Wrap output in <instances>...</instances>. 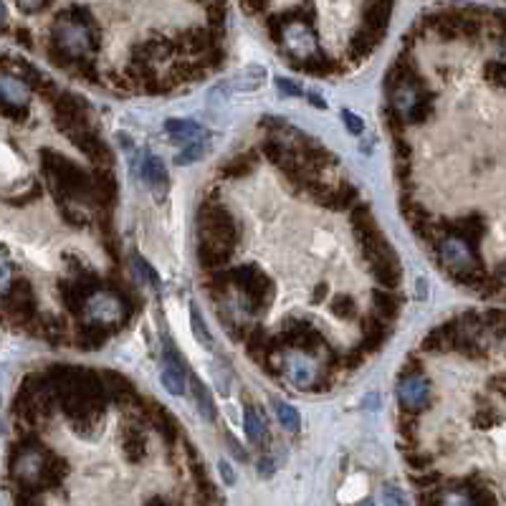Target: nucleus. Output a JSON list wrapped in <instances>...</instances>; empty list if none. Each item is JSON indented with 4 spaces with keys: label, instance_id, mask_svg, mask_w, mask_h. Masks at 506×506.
<instances>
[{
    "label": "nucleus",
    "instance_id": "7",
    "mask_svg": "<svg viewBox=\"0 0 506 506\" xmlns=\"http://www.w3.org/2000/svg\"><path fill=\"white\" fill-rule=\"evenodd\" d=\"M243 425H246V436H248L251 443H261V441H264L266 428H264V423H261V418H258L253 410H246Z\"/></svg>",
    "mask_w": 506,
    "mask_h": 506
},
{
    "label": "nucleus",
    "instance_id": "4",
    "mask_svg": "<svg viewBox=\"0 0 506 506\" xmlns=\"http://www.w3.org/2000/svg\"><path fill=\"white\" fill-rule=\"evenodd\" d=\"M160 380L170 395H185V374H182L180 365L175 360L165 362V370H162Z\"/></svg>",
    "mask_w": 506,
    "mask_h": 506
},
{
    "label": "nucleus",
    "instance_id": "3",
    "mask_svg": "<svg viewBox=\"0 0 506 506\" xmlns=\"http://www.w3.org/2000/svg\"><path fill=\"white\" fill-rule=\"evenodd\" d=\"M142 177H145L147 185H152L155 190L167 187L165 162H162L160 157H155V155H145V160H142Z\"/></svg>",
    "mask_w": 506,
    "mask_h": 506
},
{
    "label": "nucleus",
    "instance_id": "16",
    "mask_svg": "<svg viewBox=\"0 0 506 506\" xmlns=\"http://www.w3.org/2000/svg\"><path fill=\"white\" fill-rule=\"evenodd\" d=\"M46 3H49V0H18L21 10H26V13H35V10H41Z\"/></svg>",
    "mask_w": 506,
    "mask_h": 506
},
{
    "label": "nucleus",
    "instance_id": "2",
    "mask_svg": "<svg viewBox=\"0 0 506 506\" xmlns=\"http://www.w3.org/2000/svg\"><path fill=\"white\" fill-rule=\"evenodd\" d=\"M400 397L408 408H423L425 402H428V382L420 380V377H413V380L402 382Z\"/></svg>",
    "mask_w": 506,
    "mask_h": 506
},
{
    "label": "nucleus",
    "instance_id": "12",
    "mask_svg": "<svg viewBox=\"0 0 506 506\" xmlns=\"http://www.w3.org/2000/svg\"><path fill=\"white\" fill-rule=\"evenodd\" d=\"M137 271H139V276L147 278V281H150V284H152L155 289H160V276H157V274H155V271L150 269V264H145L142 258H137Z\"/></svg>",
    "mask_w": 506,
    "mask_h": 506
},
{
    "label": "nucleus",
    "instance_id": "5",
    "mask_svg": "<svg viewBox=\"0 0 506 506\" xmlns=\"http://www.w3.org/2000/svg\"><path fill=\"white\" fill-rule=\"evenodd\" d=\"M443 256L448 261V266H453V269H468L471 266V253H468V248H466L464 243H456V241L445 243Z\"/></svg>",
    "mask_w": 506,
    "mask_h": 506
},
{
    "label": "nucleus",
    "instance_id": "18",
    "mask_svg": "<svg viewBox=\"0 0 506 506\" xmlns=\"http://www.w3.org/2000/svg\"><path fill=\"white\" fill-rule=\"evenodd\" d=\"M258 468H261V471H258V473H261L264 479H266V476H271V473H274V466H271V461H264V464L258 466Z\"/></svg>",
    "mask_w": 506,
    "mask_h": 506
},
{
    "label": "nucleus",
    "instance_id": "17",
    "mask_svg": "<svg viewBox=\"0 0 506 506\" xmlns=\"http://www.w3.org/2000/svg\"><path fill=\"white\" fill-rule=\"evenodd\" d=\"M218 468H221V476H223V481H226V484H228V486H233V484H236V473H233V468H230V464H226V461H221V466H218Z\"/></svg>",
    "mask_w": 506,
    "mask_h": 506
},
{
    "label": "nucleus",
    "instance_id": "9",
    "mask_svg": "<svg viewBox=\"0 0 506 506\" xmlns=\"http://www.w3.org/2000/svg\"><path fill=\"white\" fill-rule=\"evenodd\" d=\"M276 413H278V420H281V425L289 430H299L301 428V418H299L297 408H292V405H286V402H278L276 405Z\"/></svg>",
    "mask_w": 506,
    "mask_h": 506
},
{
    "label": "nucleus",
    "instance_id": "15",
    "mask_svg": "<svg viewBox=\"0 0 506 506\" xmlns=\"http://www.w3.org/2000/svg\"><path fill=\"white\" fill-rule=\"evenodd\" d=\"M382 501H388V504H405V501H408V496L397 493L395 486H385V489H382Z\"/></svg>",
    "mask_w": 506,
    "mask_h": 506
},
{
    "label": "nucleus",
    "instance_id": "19",
    "mask_svg": "<svg viewBox=\"0 0 506 506\" xmlns=\"http://www.w3.org/2000/svg\"><path fill=\"white\" fill-rule=\"evenodd\" d=\"M8 21V10H6V6H3V0H0V26Z\"/></svg>",
    "mask_w": 506,
    "mask_h": 506
},
{
    "label": "nucleus",
    "instance_id": "8",
    "mask_svg": "<svg viewBox=\"0 0 506 506\" xmlns=\"http://www.w3.org/2000/svg\"><path fill=\"white\" fill-rule=\"evenodd\" d=\"M203 155H205V145H203L200 139H195V142H187L185 145V152H180L175 157V165H193L195 160H200Z\"/></svg>",
    "mask_w": 506,
    "mask_h": 506
},
{
    "label": "nucleus",
    "instance_id": "14",
    "mask_svg": "<svg viewBox=\"0 0 506 506\" xmlns=\"http://www.w3.org/2000/svg\"><path fill=\"white\" fill-rule=\"evenodd\" d=\"M276 86L281 94H286V97H301V94H304V91L299 89L294 81H289V79H276Z\"/></svg>",
    "mask_w": 506,
    "mask_h": 506
},
{
    "label": "nucleus",
    "instance_id": "11",
    "mask_svg": "<svg viewBox=\"0 0 506 506\" xmlns=\"http://www.w3.org/2000/svg\"><path fill=\"white\" fill-rule=\"evenodd\" d=\"M362 486H365V479H362V476H354V479H349V481H347L345 491H342L340 499H342V501H354V499H357V496H360L362 491H365Z\"/></svg>",
    "mask_w": 506,
    "mask_h": 506
},
{
    "label": "nucleus",
    "instance_id": "10",
    "mask_svg": "<svg viewBox=\"0 0 506 506\" xmlns=\"http://www.w3.org/2000/svg\"><path fill=\"white\" fill-rule=\"evenodd\" d=\"M190 319H193V334L195 340L200 342V345H213V337H210V332L205 329V324H203L200 314H198V309H190Z\"/></svg>",
    "mask_w": 506,
    "mask_h": 506
},
{
    "label": "nucleus",
    "instance_id": "20",
    "mask_svg": "<svg viewBox=\"0 0 506 506\" xmlns=\"http://www.w3.org/2000/svg\"><path fill=\"white\" fill-rule=\"evenodd\" d=\"M0 436H3V425H0Z\"/></svg>",
    "mask_w": 506,
    "mask_h": 506
},
{
    "label": "nucleus",
    "instance_id": "1",
    "mask_svg": "<svg viewBox=\"0 0 506 506\" xmlns=\"http://www.w3.org/2000/svg\"><path fill=\"white\" fill-rule=\"evenodd\" d=\"M165 132L175 139V142H195V139H205L208 132L195 122H185V119H170L165 122Z\"/></svg>",
    "mask_w": 506,
    "mask_h": 506
},
{
    "label": "nucleus",
    "instance_id": "6",
    "mask_svg": "<svg viewBox=\"0 0 506 506\" xmlns=\"http://www.w3.org/2000/svg\"><path fill=\"white\" fill-rule=\"evenodd\" d=\"M193 393H195V397H198V408H200L203 418L213 420V418H215V405H213V397H210L208 388H205L200 380H193Z\"/></svg>",
    "mask_w": 506,
    "mask_h": 506
},
{
    "label": "nucleus",
    "instance_id": "13",
    "mask_svg": "<svg viewBox=\"0 0 506 506\" xmlns=\"http://www.w3.org/2000/svg\"><path fill=\"white\" fill-rule=\"evenodd\" d=\"M342 119H345V125H347V129H349V132L352 134H362V129H365V127H362V119L357 117V114H352V111H342Z\"/></svg>",
    "mask_w": 506,
    "mask_h": 506
}]
</instances>
